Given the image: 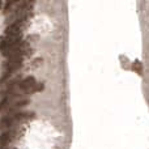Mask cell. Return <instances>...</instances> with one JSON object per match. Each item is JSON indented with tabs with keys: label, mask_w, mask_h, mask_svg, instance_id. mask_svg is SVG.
<instances>
[{
	"label": "cell",
	"mask_w": 149,
	"mask_h": 149,
	"mask_svg": "<svg viewBox=\"0 0 149 149\" xmlns=\"http://www.w3.org/2000/svg\"><path fill=\"white\" fill-rule=\"evenodd\" d=\"M0 149H15V148H9V147H3V148H0Z\"/></svg>",
	"instance_id": "obj_8"
},
{
	"label": "cell",
	"mask_w": 149,
	"mask_h": 149,
	"mask_svg": "<svg viewBox=\"0 0 149 149\" xmlns=\"http://www.w3.org/2000/svg\"><path fill=\"white\" fill-rule=\"evenodd\" d=\"M29 17H30V15H28V16H25V17L20 18V20L15 21V22L9 24V25H8V28L5 29L4 34H16V36L21 34V33H22L24 29L26 28V25H28V22H29V21H28V20H29Z\"/></svg>",
	"instance_id": "obj_6"
},
{
	"label": "cell",
	"mask_w": 149,
	"mask_h": 149,
	"mask_svg": "<svg viewBox=\"0 0 149 149\" xmlns=\"http://www.w3.org/2000/svg\"><path fill=\"white\" fill-rule=\"evenodd\" d=\"M21 41H24L21 34H18V36H16V34H3L0 37V51H1V54L17 46Z\"/></svg>",
	"instance_id": "obj_5"
},
{
	"label": "cell",
	"mask_w": 149,
	"mask_h": 149,
	"mask_svg": "<svg viewBox=\"0 0 149 149\" xmlns=\"http://www.w3.org/2000/svg\"><path fill=\"white\" fill-rule=\"evenodd\" d=\"M0 5H1V1H0Z\"/></svg>",
	"instance_id": "obj_9"
},
{
	"label": "cell",
	"mask_w": 149,
	"mask_h": 149,
	"mask_svg": "<svg viewBox=\"0 0 149 149\" xmlns=\"http://www.w3.org/2000/svg\"><path fill=\"white\" fill-rule=\"evenodd\" d=\"M30 103V100L22 92H15L10 94L5 95L1 101H0V113L3 115H8V114L18 113L22 107L28 106Z\"/></svg>",
	"instance_id": "obj_1"
},
{
	"label": "cell",
	"mask_w": 149,
	"mask_h": 149,
	"mask_svg": "<svg viewBox=\"0 0 149 149\" xmlns=\"http://www.w3.org/2000/svg\"><path fill=\"white\" fill-rule=\"evenodd\" d=\"M26 59H28V58H12V59H8V62L4 63L3 68L7 71V73L16 72V71H18L20 68L24 67Z\"/></svg>",
	"instance_id": "obj_7"
},
{
	"label": "cell",
	"mask_w": 149,
	"mask_h": 149,
	"mask_svg": "<svg viewBox=\"0 0 149 149\" xmlns=\"http://www.w3.org/2000/svg\"><path fill=\"white\" fill-rule=\"evenodd\" d=\"M36 118L34 113H30V111H18V113H13V114H8V115H4L1 119H0V128H12V127L16 126H21V124L26 123L29 120H33Z\"/></svg>",
	"instance_id": "obj_2"
},
{
	"label": "cell",
	"mask_w": 149,
	"mask_h": 149,
	"mask_svg": "<svg viewBox=\"0 0 149 149\" xmlns=\"http://www.w3.org/2000/svg\"><path fill=\"white\" fill-rule=\"evenodd\" d=\"M18 90L22 92L24 94H31V93L43 90V84L42 82H37V80L33 76H28L26 79H22L20 81Z\"/></svg>",
	"instance_id": "obj_4"
},
{
	"label": "cell",
	"mask_w": 149,
	"mask_h": 149,
	"mask_svg": "<svg viewBox=\"0 0 149 149\" xmlns=\"http://www.w3.org/2000/svg\"><path fill=\"white\" fill-rule=\"evenodd\" d=\"M25 131H26V127L21 124V126L12 127V128L7 130L5 132H1V134H0V147L1 148L8 147L9 144L20 140L21 137L24 136Z\"/></svg>",
	"instance_id": "obj_3"
}]
</instances>
